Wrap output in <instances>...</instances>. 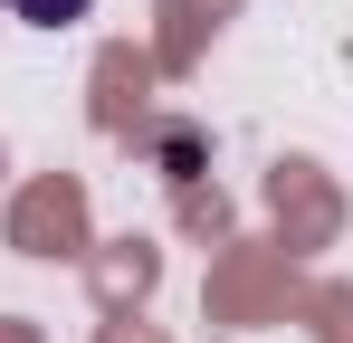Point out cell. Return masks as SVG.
<instances>
[{
    "mask_svg": "<svg viewBox=\"0 0 353 343\" xmlns=\"http://www.w3.org/2000/svg\"><path fill=\"white\" fill-rule=\"evenodd\" d=\"M10 19H29V29H67V19H86L96 0H0Z\"/></svg>",
    "mask_w": 353,
    "mask_h": 343,
    "instance_id": "obj_1",
    "label": "cell"
}]
</instances>
